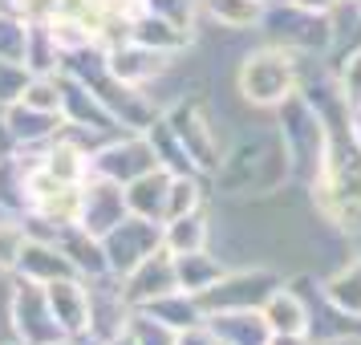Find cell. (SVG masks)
<instances>
[{
	"label": "cell",
	"instance_id": "14",
	"mask_svg": "<svg viewBox=\"0 0 361 345\" xmlns=\"http://www.w3.org/2000/svg\"><path fill=\"white\" fill-rule=\"evenodd\" d=\"M13 277L49 284V280H61V277H78V268H73V260H69L53 240H29L25 252H20V264H17Z\"/></svg>",
	"mask_w": 361,
	"mask_h": 345
},
{
	"label": "cell",
	"instance_id": "18",
	"mask_svg": "<svg viewBox=\"0 0 361 345\" xmlns=\"http://www.w3.org/2000/svg\"><path fill=\"white\" fill-rule=\"evenodd\" d=\"M224 264H219V256H212L207 248H199V252H183V256H175V277H179V289L191 296H203L212 293L215 284L224 280Z\"/></svg>",
	"mask_w": 361,
	"mask_h": 345
},
{
	"label": "cell",
	"instance_id": "22",
	"mask_svg": "<svg viewBox=\"0 0 361 345\" xmlns=\"http://www.w3.org/2000/svg\"><path fill=\"white\" fill-rule=\"evenodd\" d=\"M142 313H150L154 321L171 325L175 333L207 317V313H203V301H199V296H191V293H183V289H175V293H166V296H159V301L142 305Z\"/></svg>",
	"mask_w": 361,
	"mask_h": 345
},
{
	"label": "cell",
	"instance_id": "35",
	"mask_svg": "<svg viewBox=\"0 0 361 345\" xmlns=\"http://www.w3.org/2000/svg\"><path fill=\"white\" fill-rule=\"evenodd\" d=\"M312 345H361V337H329V341H312Z\"/></svg>",
	"mask_w": 361,
	"mask_h": 345
},
{
	"label": "cell",
	"instance_id": "32",
	"mask_svg": "<svg viewBox=\"0 0 361 345\" xmlns=\"http://www.w3.org/2000/svg\"><path fill=\"white\" fill-rule=\"evenodd\" d=\"M288 4H296V8H305V13H317V17H329L341 0H288Z\"/></svg>",
	"mask_w": 361,
	"mask_h": 345
},
{
	"label": "cell",
	"instance_id": "5",
	"mask_svg": "<svg viewBox=\"0 0 361 345\" xmlns=\"http://www.w3.org/2000/svg\"><path fill=\"white\" fill-rule=\"evenodd\" d=\"M13 333H17V345L66 341V329L57 325V317H53V309H49L45 284L13 277Z\"/></svg>",
	"mask_w": 361,
	"mask_h": 345
},
{
	"label": "cell",
	"instance_id": "12",
	"mask_svg": "<svg viewBox=\"0 0 361 345\" xmlns=\"http://www.w3.org/2000/svg\"><path fill=\"white\" fill-rule=\"evenodd\" d=\"M0 114H4V122H8V131L17 134L20 150H41V147H49L53 138L66 131V118H61V114H45V110H33V106H25V102L4 106Z\"/></svg>",
	"mask_w": 361,
	"mask_h": 345
},
{
	"label": "cell",
	"instance_id": "4",
	"mask_svg": "<svg viewBox=\"0 0 361 345\" xmlns=\"http://www.w3.org/2000/svg\"><path fill=\"white\" fill-rule=\"evenodd\" d=\"M166 126L179 138V147L187 150V159L195 163L199 175H219L224 163V147H219V131L212 126L207 110L199 102H179L175 110H166Z\"/></svg>",
	"mask_w": 361,
	"mask_h": 345
},
{
	"label": "cell",
	"instance_id": "8",
	"mask_svg": "<svg viewBox=\"0 0 361 345\" xmlns=\"http://www.w3.org/2000/svg\"><path fill=\"white\" fill-rule=\"evenodd\" d=\"M280 284L276 272H264V268H252V272H224V280L215 284L212 293H203V313L215 309H260L268 293Z\"/></svg>",
	"mask_w": 361,
	"mask_h": 345
},
{
	"label": "cell",
	"instance_id": "15",
	"mask_svg": "<svg viewBox=\"0 0 361 345\" xmlns=\"http://www.w3.org/2000/svg\"><path fill=\"white\" fill-rule=\"evenodd\" d=\"M207 325L224 345H264L272 333L260 309H215L207 313Z\"/></svg>",
	"mask_w": 361,
	"mask_h": 345
},
{
	"label": "cell",
	"instance_id": "20",
	"mask_svg": "<svg viewBox=\"0 0 361 345\" xmlns=\"http://www.w3.org/2000/svg\"><path fill=\"white\" fill-rule=\"evenodd\" d=\"M203 17H212L219 29L228 33H244V29H260L268 0H199Z\"/></svg>",
	"mask_w": 361,
	"mask_h": 345
},
{
	"label": "cell",
	"instance_id": "25",
	"mask_svg": "<svg viewBox=\"0 0 361 345\" xmlns=\"http://www.w3.org/2000/svg\"><path fill=\"white\" fill-rule=\"evenodd\" d=\"M25 45H29V20L0 4V57L25 61Z\"/></svg>",
	"mask_w": 361,
	"mask_h": 345
},
{
	"label": "cell",
	"instance_id": "30",
	"mask_svg": "<svg viewBox=\"0 0 361 345\" xmlns=\"http://www.w3.org/2000/svg\"><path fill=\"white\" fill-rule=\"evenodd\" d=\"M175 345H224L219 337H215V329L207 325V317L203 321H195V325H187L175 333Z\"/></svg>",
	"mask_w": 361,
	"mask_h": 345
},
{
	"label": "cell",
	"instance_id": "29",
	"mask_svg": "<svg viewBox=\"0 0 361 345\" xmlns=\"http://www.w3.org/2000/svg\"><path fill=\"white\" fill-rule=\"evenodd\" d=\"M337 90L349 110H361V49H353L337 69Z\"/></svg>",
	"mask_w": 361,
	"mask_h": 345
},
{
	"label": "cell",
	"instance_id": "27",
	"mask_svg": "<svg viewBox=\"0 0 361 345\" xmlns=\"http://www.w3.org/2000/svg\"><path fill=\"white\" fill-rule=\"evenodd\" d=\"M126 333L134 337V345H175V329L163 325V321H154L150 313L134 309L130 313V325H126Z\"/></svg>",
	"mask_w": 361,
	"mask_h": 345
},
{
	"label": "cell",
	"instance_id": "19",
	"mask_svg": "<svg viewBox=\"0 0 361 345\" xmlns=\"http://www.w3.org/2000/svg\"><path fill=\"white\" fill-rule=\"evenodd\" d=\"M321 293H325V301L341 313V317L361 321V256H353L349 264H341V268L321 284Z\"/></svg>",
	"mask_w": 361,
	"mask_h": 345
},
{
	"label": "cell",
	"instance_id": "2",
	"mask_svg": "<svg viewBox=\"0 0 361 345\" xmlns=\"http://www.w3.org/2000/svg\"><path fill=\"white\" fill-rule=\"evenodd\" d=\"M280 114V147H284V163H288V179L296 183H312L321 175V167L329 159V118L312 106L305 94L288 98L276 110Z\"/></svg>",
	"mask_w": 361,
	"mask_h": 345
},
{
	"label": "cell",
	"instance_id": "23",
	"mask_svg": "<svg viewBox=\"0 0 361 345\" xmlns=\"http://www.w3.org/2000/svg\"><path fill=\"white\" fill-rule=\"evenodd\" d=\"M203 175L199 171H179L171 175V191H166V219H179V215H191L203 207ZM163 219V224H166Z\"/></svg>",
	"mask_w": 361,
	"mask_h": 345
},
{
	"label": "cell",
	"instance_id": "10",
	"mask_svg": "<svg viewBox=\"0 0 361 345\" xmlns=\"http://www.w3.org/2000/svg\"><path fill=\"white\" fill-rule=\"evenodd\" d=\"M179 289V277H175V256L159 248V252H150L147 260L130 268L126 277H122V293L130 301V309H142L150 301H159V296L175 293Z\"/></svg>",
	"mask_w": 361,
	"mask_h": 345
},
{
	"label": "cell",
	"instance_id": "13",
	"mask_svg": "<svg viewBox=\"0 0 361 345\" xmlns=\"http://www.w3.org/2000/svg\"><path fill=\"white\" fill-rule=\"evenodd\" d=\"M260 313H264V321H268L272 333H312L309 301L296 293L293 284H284V280L268 293V301L260 305Z\"/></svg>",
	"mask_w": 361,
	"mask_h": 345
},
{
	"label": "cell",
	"instance_id": "37",
	"mask_svg": "<svg viewBox=\"0 0 361 345\" xmlns=\"http://www.w3.org/2000/svg\"><path fill=\"white\" fill-rule=\"evenodd\" d=\"M0 4H4V8H13V4H17V0H0Z\"/></svg>",
	"mask_w": 361,
	"mask_h": 345
},
{
	"label": "cell",
	"instance_id": "26",
	"mask_svg": "<svg viewBox=\"0 0 361 345\" xmlns=\"http://www.w3.org/2000/svg\"><path fill=\"white\" fill-rule=\"evenodd\" d=\"M142 13H154V17H166L171 25H179V29H195V17L203 13V4L199 0H142Z\"/></svg>",
	"mask_w": 361,
	"mask_h": 345
},
{
	"label": "cell",
	"instance_id": "16",
	"mask_svg": "<svg viewBox=\"0 0 361 345\" xmlns=\"http://www.w3.org/2000/svg\"><path fill=\"white\" fill-rule=\"evenodd\" d=\"M171 175L166 167H154L147 175H138L134 183H126V207L130 215H142V219H154L163 224L166 219V191H171Z\"/></svg>",
	"mask_w": 361,
	"mask_h": 345
},
{
	"label": "cell",
	"instance_id": "9",
	"mask_svg": "<svg viewBox=\"0 0 361 345\" xmlns=\"http://www.w3.org/2000/svg\"><path fill=\"white\" fill-rule=\"evenodd\" d=\"M171 53H159V49H147L138 41H122L114 49H106V69L110 78L122 85H134V90H147L150 82H159L166 69H171Z\"/></svg>",
	"mask_w": 361,
	"mask_h": 345
},
{
	"label": "cell",
	"instance_id": "7",
	"mask_svg": "<svg viewBox=\"0 0 361 345\" xmlns=\"http://www.w3.org/2000/svg\"><path fill=\"white\" fill-rule=\"evenodd\" d=\"M126 215H130V207H126V187L122 183L102 179V175H90L82 183V203H78V228L82 231H90V236L102 240Z\"/></svg>",
	"mask_w": 361,
	"mask_h": 345
},
{
	"label": "cell",
	"instance_id": "3",
	"mask_svg": "<svg viewBox=\"0 0 361 345\" xmlns=\"http://www.w3.org/2000/svg\"><path fill=\"white\" fill-rule=\"evenodd\" d=\"M159 155H154V143H150L147 131H118L110 138H102L98 147L90 150V175H102V179L114 183H134L138 175L154 171Z\"/></svg>",
	"mask_w": 361,
	"mask_h": 345
},
{
	"label": "cell",
	"instance_id": "28",
	"mask_svg": "<svg viewBox=\"0 0 361 345\" xmlns=\"http://www.w3.org/2000/svg\"><path fill=\"white\" fill-rule=\"evenodd\" d=\"M29 78H33V73H29L25 61H8V57H0V110L13 106V102H20Z\"/></svg>",
	"mask_w": 361,
	"mask_h": 345
},
{
	"label": "cell",
	"instance_id": "34",
	"mask_svg": "<svg viewBox=\"0 0 361 345\" xmlns=\"http://www.w3.org/2000/svg\"><path fill=\"white\" fill-rule=\"evenodd\" d=\"M349 138H353V147L361 150V110H349Z\"/></svg>",
	"mask_w": 361,
	"mask_h": 345
},
{
	"label": "cell",
	"instance_id": "6",
	"mask_svg": "<svg viewBox=\"0 0 361 345\" xmlns=\"http://www.w3.org/2000/svg\"><path fill=\"white\" fill-rule=\"evenodd\" d=\"M159 248H163V224L142 219V215H126L114 231L102 236V252H106V264L114 277H126Z\"/></svg>",
	"mask_w": 361,
	"mask_h": 345
},
{
	"label": "cell",
	"instance_id": "38",
	"mask_svg": "<svg viewBox=\"0 0 361 345\" xmlns=\"http://www.w3.org/2000/svg\"><path fill=\"white\" fill-rule=\"evenodd\" d=\"M0 215H4V207H0Z\"/></svg>",
	"mask_w": 361,
	"mask_h": 345
},
{
	"label": "cell",
	"instance_id": "36",
	"mask_svg": "<svg viewBox=\"0 0 361 345\" xmlns=\"http://www.w3.org/2000/svg\"><path fill=\"white\" fill-rule=\"evenodd\" d=\"M102 345H134L130 333H118V337H110V341H102Z\"/></svg>",
	"mask_w": 361,
	"mask_h": 345
},
{
	"label": "cell",
	"instance_id": "1",
	"mask_svg": "<svg viewBox=\"0 0 361 345\" xmlns=\"http://www.w3.org/2000/svg\"><path fill=\"white\" fill-rule=\"evenodd\" d=\"M235 90L256 110H280L288 98L300 94V53L276 41L244 53L235 69Z\"/></svg>",
	"mask_w": 361,
	"mask_h": 345
},
{
	"label": "cell",
	"instance_id": "31",
	"mask_svg": "<svg viewBox=\"0 0 361 345\" xmlns=\"http://www.w3.org/2000/svg\"><path fill=\"white\" fill-rule=\"evenodd\" d=\"M20 155V143H17V134L8 131V122H4V114H0V163H13Z\"/></svg>",
	"mask_w": 361,
	"mask_h": 345
},
{
	"label": "cell",
	"instance_id": "11",
	"mask_svg": "<svg viewBox=\"0 0 361 345\" xmlns=\"http://www.w3.org/2000/svg\"><path fill=\"white\" fill-rule=\"evenodd\" d=\"M49 309L66 337H90V280L85 277H61L45 284Z\"/></svg>",
	"mask_w": 361,
	"mask_h": 345
},
{
	"label": "cell",
	"instance_id": "17",
	"mask_svg": "<svg viewBox=\"0 0 361 345\" xmlns=\"http://www.w3.org/2000/svg\"><path fill=\"white\" fill-rule=\"evenodd\" d=\"M130 41L138 45H147V49H159V53H171V57H179L187 45H191V33L179 29V25H171L166 17H154V13H138L130 20Z\"/></svg>",
	"mask_w": 361,
	"mask_h": 345
},
{
	"label": "cell",
	"instance_id": "24",
	"mask_svg": "<svg viewBox=\"0 0 361 345\" xmlns=\"http://www.w3.org/2000/svg\"><path fill=\"white\" fill-rule=\"evenodd\" d=\"M25 244H29V228H25V215L4 212V215H0V277H13V272H17Z\"/></svg>",
	"mask_w": 361,
	"mask_h": 345
},
{
	"label": "cell",
	"instance_id": "33",
	"mask_svg": "<svg viewBox=\"0 0 361 345\" xmlns=\"http://www.w3.org/2000/svg\"><path fill=\"white\" fill-rule=\"evenodd\" d=\"M264 345H312V333H268Z\"/></svg>",
	"mask_w": 361,
	"mask_h": 345
},
{
	"label": "cell",
	"instance_id": "21",
	"mask_svg": "<svg viewBox=\"0 0 361 345\" xmlns=\"http://www.w3.org/2000/svg\"><path fill=\"white\" fill-rule=\"evenodd\" d=\"M212 240V219L203 215V207L191 215H179V219H166L163 224V248L171 256H183V252H199Z\"/></svg>",
	"mask_w": 361,
	"mask_h": 345
}]
</instances>
